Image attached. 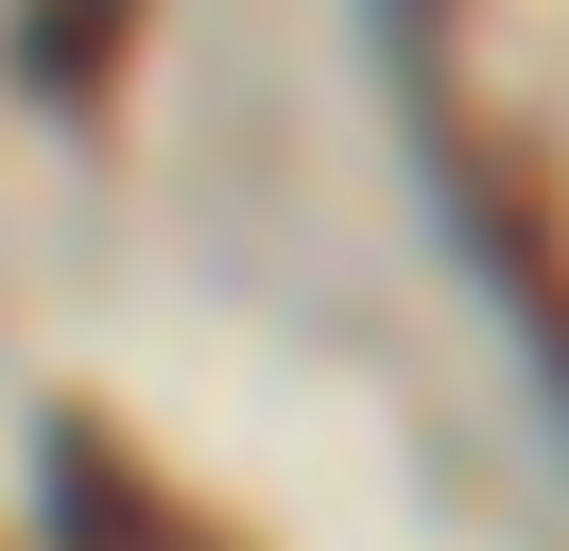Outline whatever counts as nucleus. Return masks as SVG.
Wrapping results in <instances>:
<instances>
[{
	"label": "nucleus",
	"mask_w": 569,
	"mask_h": 551,
	"mask_svg": "<svg viewBox=\"0 0 569 551\" xmlns=\"http://www.w3.org/2000/svg\"><path fill=\"white\" fill-rule=\"evenodd\" d=\"M121 34H139V0H36V18H18V69H36V87H104Z\"/></svg>",
	"instance_id": "nucleus-2"
},
{
	"label": "nucleus",
	"mask_w": 569,
	"mask_h": 551,
	"mask_svg": "<svg viewBox=\"0 0 569 551\" xmlns=\"http://www.w3.org/2000/svg\"><path fill=\"white\" fill-rule=\"evenodd\" d=\"M52 534L70 551H190L173 500H156V482L121 465V431H87V413H52Z\"/></svg>",
	"instance_id": "nucleus-1"
}]
</instances>
